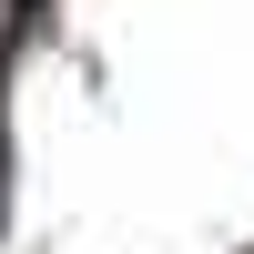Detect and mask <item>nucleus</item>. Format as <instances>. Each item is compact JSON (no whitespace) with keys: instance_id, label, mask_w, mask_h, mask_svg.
Masks as SVG:
<instances>
[]
</instances>
